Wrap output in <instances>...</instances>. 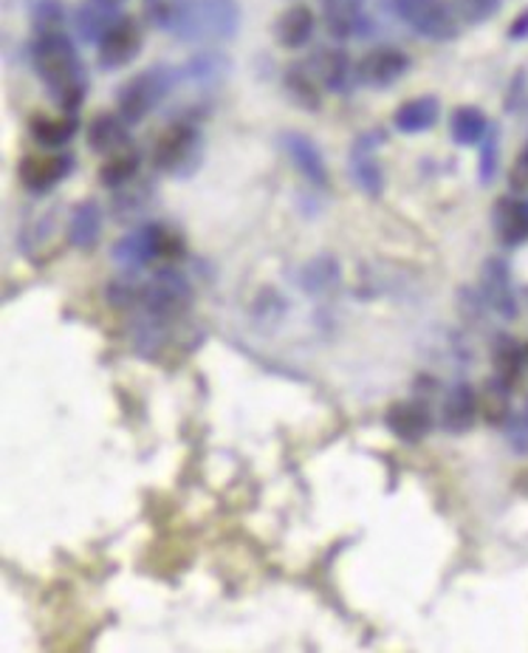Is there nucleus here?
Returning <instances> with one entry per match:
<instances>
[{
    "label": "nucleus",
    "instance_id": "1",
    "mask_svg": "<svg viewBox=\"0 0 528 653\" xmlns=\"http://www.w3.org/2000/svg\"><path fill=\"white\" fill-rule=\"evenodd\" d=\"M29 57H32L34 71L43 80L45 91L52 94L54 103L65 114H77V108L85 99V91H88V80H85V69L83 60H80L77 45L71 43L68 34H34Z\"/></svg>",
    "mask_w": 528,
    "mask_h": 653
},
{
    "label": "nucleus",
    "instance_id": "2",
    "mask_svg": "<svg viewBox=\"0 0 528 653\" xmlns=\"http://www.w3.org/2000/svg\"><path fill=\"white\" fill-rule=\"evenodd\" d=\"M237 29H241L237 0H192L172 34L187 43L215 45L235 38Z\"/></svg>",
    "mask_w": 528,
    "mask_h": 653
},
{
    "label": "nucleus",
    "instance_id": "3",
    "mask_svg": "<svg viewBox=\"0 0 528 653\" xmlns=\"http://www.w3.org/2000/svg\"><path fill=\"white\" fill-rule=\"evenodd\" d=\"M184 255V241L159 224L136 227L114 246V261L125 270H141L154 261H176Z\"/></svg>",
    "mask_w": 528,
    "mask_h": 653
},
{
    "label": "nucleus",
    "instance_id": "4",
    "mask_svg": "<svg viewBox=\"0 0 528 653\" xmlns=\"http://www.w3.org/2000/svg\"><path fill=\"white\" fill-rule=\"evenodd\" d=\"M176 74L167 65H154V69L141 71L134 80L122 85L119 91V116L128 125H139L141 119L154 114L156 105L167 99L176 88Z\"/></svg>",
    "mask_w": 528,
    "mask_h": 653
},
{
    "label": "nucleus",
    "instance_id": "5",
    "mask_svg": "<svg viewBox=\"0 0 528 653\" xmlns=\"http://www.w3.org/2000/svg\"><path fill=\"white\" fill-rule=\"evenodd\" d=\"M136 303H141L147 317L154 320H172L190 308L192 288L187 277L176 270H161L136 288Z\"/></svg>",
    "mask_w": 528,
    "mask_h": 653
},
{
    "label": "nucleus",
    "instance_id": "6",
    "mask_svg": "<svg viewBox=\"0 0 528 653\" xmlns=\"http://www.w3.org/2000/svg\"><path fill=\"white\" fill-rule=\"evenodd\" d=\"M395 14L426 40H455L458 20L444 0H393Z\"/></svg>",
    "mask_w": 528,
    "mask_h": 653
},
{
    "label": "nucleus",
    "instance_id": "7",
    "mask_svg": "<svg viewBox=\"0 0 528 653\" xmlns=\"http://www.w3.org/2000/svg\"><path fill=\"white\" fill-rule=\"evenodd\" d=\"M198 161V130L192 123H172L154 145V165L161 173L184 176L187 165Z\"/></svg>",
    "mask_w": 528,
    "mask_h": 653
},
{
    "label": "nucleus",
    "instance_id": "8",
    "mask_svg": "<svg viewBox=\"0 0 528 653\" xmlns=\"http://www.w3.org/2000/svg\"><path fill=\"white\" fill-rule=\"evenodd\" d=\"M382 145L379 134H362L350 148V176L365 196H382L384 170L376 159V148Z\"/></svg>",
    "mask_w": 528,
    "mask_h": 653
},
{
    "label": "nucleus",
    "instance_id": "9",
    "mask_svg": "<svg viewBox=\"0 0 528 653\" xmlns=\"http://www.w3.org/2000/svg\"><path fill=\"white\" fill-rule=\"evenodd\" d=\"M122 18L125 14H122L119 0H85L74 14V29L83 43L99 45Z\"/></svg>",
    "mask_w": 528,
    "mask_h": 653
},
{
    "label": "nucleus",
    "instance_id": "10",
    "mask_svg": "<svg viewBox=\"0 0 528 653\" xmlns=\"http://www.w3.org/2000/svg\"><path fill=\"white\" fill-rule=\"evenodd\" d=\"M410 71V57L399 49H373L359 60V80L370 88H388Z\"/></svg>",
    "mask_w": 528,
    "mask_h": 653
},
{
    "label": "nucleus",
    "instance_id": "11",
    "mask_svg": "<svg viewBox=\"0 0 528 653\" xmlns=\"http://www.w3.org/2000/svg\"><path fill=\"white\" fill-rule=\"evenodd\" d=\"M384 424H388L390 433L401 442H421L426 439V433L433 430V413L424 402H415V399H404V402H393L384 413Z\"/></svg>",
    "mask_w": 528,
    "mask_h": 653
},
{
    "label": "nucleus",
    "instance_id": "12",
    "mask_svg": "<svg viewBox=\"0 0 528 653\" xmlns=\"http://www.w3.org/2000/svg\"><path fill=\"white\" fill-rule=\"evenodd\" d=\"M141 52V29L134 18H122L99 43V65L108 71L134 63Z\"/></svg>",
    "mask_w": 528,
    "mask_h": 653
},
{
    "label": "nucleus",
    "instance_id": "13",
    "mask_svg": "<svg viewBox=\"0 0 528 653\" xmlns=\"http://www.w3.org/2000/svg\"><path fill=\"white\" fill-rule=\"evenodd\" d=\"M481 292H484L486 303L495 308L503 317H515L517 314V297L515 286H511L509 266L500 257H489L481 272Z\"/></svg>",
    "mask_w": 528,
    "mask_h": 653
},
{
    "label": "nucleus",
    "instance_id": "14",
    "mask_svg": "<svg viewBox=\"0 0 528 653\" xmlns=\"http://www.w3.org/2000/svg\"><path fill=\"white\" fill-rule=\"evenodd\" d=\"M71 156H27L20 161V181L32 192H49L68 176Z\"/></svg>",
    "mask_w": 528,
    "mask_h": 653
},
{
    "label": "nucleus",
    "instance_id": "15",
    "mask_svg": "<svg viewBox=\"0 0 528 653\" xmlns=\"http://www.w3.org/2000/svg\"><path fill=\"white\" fill-rule=\"evenodd\" d=\"M281 145L292 165L306 176V181H311L314 187H328V167L319 148L306 134H283Z\"/></svg>",
    "mask_w": 528,
    "mask_h": 653
},
{
    "label": "nucleus",
    "instance_id": "16",
    "mask_svg": "<svg viewBox=\"0 0 528 653\" xmlns=\"http://www.w3.org/2000/svg\"><path fill=\"white\" fill-rule=\"evenodd\" d=\"M230 69L232 63L226 54L215 52V49H207V52H198L196 57H190L181 65L179 80L196 85V88H218V85L226 80Z\"/></svg>",
    "mask_w": 528,
    "mask_h": 653
},
{
    "label": "nucleus",
    "instance_id": "17",
    "mask_svg": "<svg viewBox=\"0 0 528 653\" xmlns=\"http://www.w3.org/2000/svg\"><path fill=\"white\" fill-rule=\"evenodd\" d=\"M311 71L317 74L323 88L334 91V94L348 91L350 80H353V65H350V57L342 49H319L311 57Z\"/></svg>",
    "mask_w": 528,
    "mask_h": 653
},
{
    "label": "nucleus",
    "instance_id": "18",
    "mask_svg": "<svg viewBox=\"0 0 528 653\" xmlns=\"http://www.w3.org/2000/svg\"><path fill=\"white\" fill-rule=\"evenodd\" d=\"M481 408H477V393L469 385H455L444 399V428L450 433H466L475 428Z\"/></svg>",
    "mask_w": 528,
    "mask_h": 653
},
{
    "label": "nucleus",
    "instance_id": "19",
    "mask_svg": "<svg viewBox=\"0 0 528 653\" xmlns=\"http://www.w3.org/2000/svg\"><path fill=\"white\" fill-rule=\"evenodd\" d=\"M497 238L506 246H520L528 241V201L500 199L495 207Z\"/></svg>",
    "mask_w": 528,
    "mask_h": 653
},
{
    "label": "nucleus",
    "instance_id": "20",
    "mask_svg": "<svg viewBox=\"0 0 528 653\" xmlns=\"http://www.w3.org/2000/svg\"><path fill=\"white\" fill-rule=\"evenodd\" d=\"M314 27H317V18H314L311 9L303 7V3H294V7H288L286 12L277 18L274 32H277V40H281V45H286V49H303V45L311 40Z\"/></svg>",
    "mask_w": 528,
    "mask_h": 653
},
{
    "label": "nucleus",
    "instance_id": "21",
    "mask_svg": "<svg viewBox=\"0 0 528 653\" xmlns=\"http://www.w3.org/2000/svg\"><path fill=\"white\" fill-rule=\"evenodd\" d=\"M439 114L441 103L435 96H415L410 103L399 105V110L393 114V125L401 134H421L439 123Z\"/></svg>",
    "mask_w": 528,
    "mask_h": 653
},
{
    "label": "nucleus",
    "instance_id": "22",
    "mask_svg": "<svg viewBox=\"0 0 528 653\" xmlns=\"http://www.w3.org/2000/svg\"><path fill=\"white\" fill-rule=\"evenodd\" d=\"M323 12L325 27L334 38H353L362 29L365 0H323Z\"/></svg>",
    "mask_w": 528,
    "mask_h": 653
},
{
    "label": "nucleus",
    "instance_id": "23",
    "mask_svg": "<svg viewBox=\"0 0 528 653\" xmlns=\"http://www.w3.org/2000/svg\"><path fill=\"white\" fill-rule=\"evenodd\" d=\"M125 119L119 114H103L96 116L88 128V148L96 150V154L110 156L116 150L128 148V134H125Z\"/></svg>",
    "mask_w": 528,
    "mask_h": 653
},
{
    "label": "nucleus",
    "instance_id": "24",
    "mask_svg": "<svg viewBox=\"0 0 528 653\" xmlns=\"http://www.w3.org/2000/svg\"><path fill=\"white\" fill-rule=\"evenodd\" d=\"M99 235H103V210L96 201H83L71 215L68 241L77 250H91L99 241Z\"/></svg>",
    "mask_w": 528,
    "mask_h": 653
},
{
    "label": "nucleus",
    "instance_id": "25",
    "mask_svg": "<svg viewBox=\"0 0 528 653\" xmlns=\"http://www.w3.org/2000/svg\"><path fill=\"white\" fill-rule=\"evenodd\" d=\"M29 130H32L34 141L43 145V148H63L71 141V136L77 134V116H34Z\"/></svg>",
    "mask_w": 528,
    "mask_h": 653
},
{
    "label": "nucleus",
    "instance_id": "26",
    "mask_svg": "<svg viewBox=\"0 0 528 653\" xmlns=\"http://www.w3.org/2000/svg\"><path fill=\"white\" fill-rule=\"evenodd\" d=\"M489 134V119L481 108L475 105H461L452 114V139L464 145V148H472V145H481L484 136Z\"/></svg>",
    "mask_w": 528,
    "mask_h": 653
},
{
    "label": "nucleus",
    "instance_id": "27",
    "mask_svg": "<svg viewBox=\"0 0 528 653\" xmlns=\"http://www.w3.org/2000/svg\"><path fill=\"white\" fill-rule=\"evenodd\" d=\"M139 165L141 159L134 148L116 150V154H110L108 159H105V165L99 167V181H103L105 187H125L128 181L136 179Z\"/></svg>",
    "mask_w": 528,
    "mask_h": 653
},
{
    "label": "nucleus",
    "instance_id": "28",
    "mask_svg": "<svg viewBox=\"0 0 528 653\" xmlns=\"http://www.w3.org/2000/svg\"><path fill=\"white\" fill-rule=\"evenodd\" d=\"M477 408L489 424L506 422L509 419V385L497 377L489 379L484 385V391L477 393Z\"/></svg>",
    "mask_w": 528,
    "mask_h": 653
},
{
    "label": "nucleus",
    "instance_id": "29",
    "mask_svg": "<svg viewBox=\"0 0 528 653\" xmlns=\"http://www.w3.org/2000/svg\"><path fill=\"white\" fill-rule=\"evenodd\" d=\"M286 85L303 108L317 110L319 103H323V96H319V85L323 83H319L317 74L308 65H294L286 74Z\"/></svg>",
    "mask_w": 528,
    "mask_h": 653
},
{
    "label": "nucleus",
    "instance_id": "30",
    "mask_svg": "<svg viewBox=\"0 0 528 653\" xmlns=\"http://www.w3.org/2000/svg\"><path fill=\"white\" fill-rule=\"evenodd\" d=\"M495 371L497 379H503L506 385H515L520 379L522 348L511 337H500V343L495 346Z\"/></svg>",
    "mask_w": 528,
    "mask_h": 653
},
{
    "label": "nucleus",
    "instance_id": "31",
    "mask_svg": "<svg viewBox=\"0 0 528 653\" xmlns=\"http://www.w3.org/2000/svg\"><path fill=\"white\" fill-rule=\"evenodd\" d=\"M190 3L192 0H145V12L159 29H165V32H176L181 14L187 12Z\"/></svg>",
    "mask_w": 528,
    "mask_h": 653
},
{
    "label": "nucleus",
    "instance_id": "32",
    "mask_svg": "<svg viewBox=\"0 0 528 653\" xmlns=\"http://www.w3.org/2000/svg\"><path fill=\"white\" fill-rule=\"evenodd\" d=\"M337 281L339 270L331 257H317V261L308 263L306 272H303V283H306L308 292H325V288H331Z\"/></svg>",
    "mask_w": 528,
    "mask_h": 653
},
{
    "label": "nucleus",
    "instance_id": "33",
    "mask_svg": "<svg viewBox=\"0 0 528 653\" xmlns=\"http://www.w3.org/2000/svg\"><path fill=\"white\" fill-rule=\"evenodd\" d=\"M32 23H34V34L63 32L65 9L60 7V0H40L38 7L32 9Z\"/></svg>",
    "mask_w": 528,
    "mask_h": 653
},
{
    "label": "nucleus",
    "instance_id": "34",
    "mask_svg": "<svg viewBox=\"0 0 528 653\" xmlns=\"http://www.w3.org/2000/svg\"><path fill=\"white\" fill-rule=\"evenodd\" d=\"M466 23H484L500 9V0H455Z\"/></svg>",
    "mask_w": 528,
    "mask_h": 653
},
{
    "label": "nucleus",
    "instance_id": "35",
    "mask_svg": "<svg viewBox=\"0 0 528 653\" xmlns=\"http://www.w3.org/2000/svg\"><path fill=\"white\" fill-rule=\"evenodd\" d=\"M497 154H500V145H497V136L489 130V134L484 136V141H481V161H477V170H481L484 185H489V181L495 179Z\"/></svg>",
    "mask_w": 528,
    "mask_h": 653
},
{
    "label": "nucleus",
    "instance_id": "36",
    "mask_svg": "<svg viewBox=\"0 0 528 653\" xmlns=\"http://www.w3.org/2000/svg\"><path fill=\"white\" fill-rule=\"evenodd\" d=\"M509 181H511V190H517V192L528 190V145L520 150V156H517L515 165H511Z\"/></svg>",
    "mask_w": 528,
    "mask_h": 653
},
{
    "label": "nucleus",
    "instance_id": "37",
    "mask_svg": "<svg viewBox=\"0 0 528 653\" xmlns=\"http://www.w3.org/2000/svg\"><path fill=\"white\" fill-rule=\"evenodd\" d=\"M526 34H528V9L522 14H517L515 23H511V29H509L511 40H520V38H526Z\"/></svg>",
    "mask_w": 528,
    "mask_h": 653
},
{
    "label": "nucleus",
    "instance_id": "38",
    "mask_svg": "<svg viewBox=\"0 0 528 653\" xmlns=\"http://www.w3.org/2000/svg\"><path fill=\"white\" fill-rule=\"evenodd\" d=\"M526 359H528V348H526Z\"/></svg>",
    "mask_w": 528,
    "mask_h": 653
},
{
    "label": "nucleus",
    "instance_id": "39",
    "mask_svg": "<svg viewBox=\"0 0 528 653\" xmlns=\"http://www.w3.org/2000/svg\"><path fill=\"white\" fill-rule=\"evenodd\" d=\"M119 3H122V0H119Z\"/></svg>",
    "mask_w": 528,
    "mask_h": 653
}]
</instances>
